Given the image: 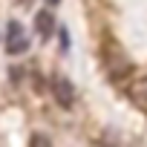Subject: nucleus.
Wrapping results in <instances>:
<instances>
[{
  "label": "nucleus",
  "instance_id": "2",
  "mask_svg": "<svg viewBox=\"0 0 147 147\" xmlns=\"http://www.w3.org/2000/svg\"><path fill=\"white\" fill-rule=\"evenodd\" d=\"M26 49H29V38H26L23 26L18 20H12L9 29H6V52L9 55H23Z\"/></svg>",
  "mask_w": 147,
  "mask_h": 147
},
{
  "label": "nucleus",
  "instance_id": "6",
  "mask_svg": "<svg viewBox=\"0 0 147 147\" xmlns=\"http://www.w3.org/2000/svg\"><path fill=\"white\" fill-rule=\"evenodd\" d=\"M46 3H49V6H55V3H61V0H46Z\"/></svg>",
  "mask_w": 147,
  "mask_h": 147
},
{
  "label": "nucleus",
  "instance_id": "1",
  "mask_svg": "<svg viewBox=\"0 0 147 147\" xmlns=\"http://www.w3.org/2000/svg\"><path fill=\"white\" fill-rule=\"evenodd\" d=\"M101 55H104V69H107V75L113 78V81H121L127 72H130V61H127V55L118 49V43H107L104 49H101Z\"/></svg>",
  "mask_w": 147,
  "mask_h": 147
},
{
  "label": "nucleus",
  "instance_id": "4",
  "mask_svg": "<svg viewBox=\"0 0 147 147\" xmlns=\"http://www.w3.org/2000/svg\"><path fill=\"white\" fill-rule=\"evenodd\" d=\"M127 98H130L141 113H147V75H144V78H133V81L127 84Z\"/></svg>",
  "mask_w": 147,
  "mask_h": 147
},
{
  "label": "nucleus",
  "instance_id": "5",
  "mask_svg": "<svg viewBox=\"0 0 147 147\" xmlns=\"http://www.w3.org/2000/svg\"><path fill=\"white\" fill-rule=\"evenodd\" d=\"M35 29H38V35H40L43 40L52 38V32H55V15L46 12V9H40V12L35 15Z\"/></svg>",
  "mask_w": 147,
  "mask_h": 147
},
{
  "label": "nucleus",
  "instance_id": "3",
  "mask_svg": "<svg viewBox=\"0 0 147 147\" xmlns=\"http://www.w3.org/2000/svg\"><path fill=\"white\" fill-rule=\"evenodd\" d=\"M52 95H55V101L63 110H69L72 104H75V87H72V81L63 78V75H55L52 78Z\"/></svg>",
  "mask_w": 147,
  "mask_h": 147
}]
</instances>
